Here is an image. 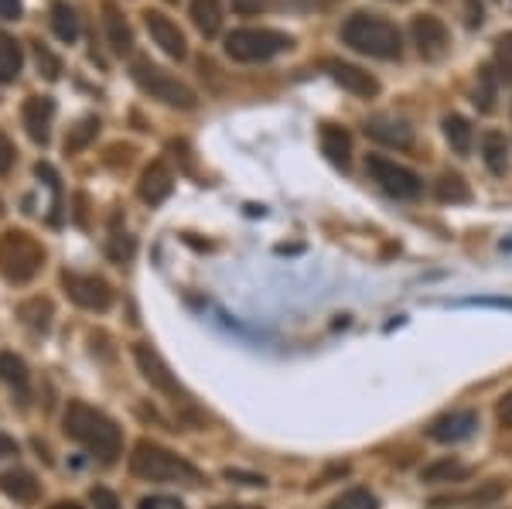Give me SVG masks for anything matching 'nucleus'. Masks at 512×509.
<instances>
[{"label":"nucleus","instance_id":"obj_1","mask_svg":"<svg viewBox=\"0 0 512 509\" xmlns=\"http://www.w3.org/2000/svg\"><path fill=\"white\" fill-rule=\"evenodd\" d=\"M62 428L72 441H79L89 455H96L103 465H113L123 451V434L117 428L113 417H106L103 410L82 404V400H72L69 410L62 417Z\"/></svg>","mask_w":512,"mask_h":509},{"label":"nucleus","instance_id":"obj_2","mask_svg":"<svg viewBox=\"0 0 512 509\" xmlns=\"http://www.w3.org/2000/svg\"><path fill=\"white\" fill-rule=\"evenodd\" d=\"M130 472L144 482H188V486L202 482V472L192 462H185L175 451L154 445V441H137L134 455H130Z\"/></svg>","mask_w":512,"mask_h":509},{"label":"nucleus","instance_id":"obj_3","mask_svg":"<svg viewBox=\"0 0 512 509\" xmlns=\"http://www.w3.org/2000/svg\"><path fill=\"white\" fill-rule=\"evenodd\" d=\"M342 41L362 55H373V59H400L403 41L400 31L390 21L376 18V14H352L342 24Z\"/></svg>","mask_w":512,"mask_h":509},{"label":"nucleus","instance_id":"obj_4","mask_svg":"<svg viewBox=\"0 0 512 509\" xmlns=\"http://www.w3.org/2000/svg\"><path fill=\"white\" fill-rule=\"evenodd\" d=\"M45 267V246L24 229H7L0 236V274L11 284H28Z\"/></svg>","mask_w":512,"mask_h":509},{"label":"nucleus","instance_id":"obj_5","mask_svg":"<svg viewBox=\"0 0 512 509\" xmlns=\"http://www.w3.org/2000/svg\"><path fill=\"white\" fill-rule=\"evenodd\" d=\"M130 76H134V82L151 96V100H161L164 106H171V110H195L198 96L192 89H188L181 79L168 76V72H164L161 65H154L151 59L130 62Z\"/></svg>","mask_w":512,"mask_h":509},{"label":"nucleus","instance_id":"obj_6","mask_svg":"<svg viewBox=\"0 0 512 509\" xmlns=\"http://www.w3.org/2000/svg\"><path fill=\"white\" fill-rule=\"evenodd\" d=\"M294 41L284 31L270 28H239L226 38V55L233 62H267L274 55L287 52Z\"/></svg>","mask_w":512,"mask_h":509},{"label":"nucleus","instance_id":"obj_7","mask_svg":"<svg viewBox=\"0 0 512 509\" xmlns=\"http://www.w3.org/2000/svg\"><path fill=\"white\" fill-rule=\"evenodd\" d=\"M134 363L140 369V376H144V380L151 383V387L158 390V393H164L171 404L181 407V410H195L192 397H188V390L181 387L178 376L171 373L168 363H164V359L158 356V349L147 346V342H137V346H134Z\"/></svg>","mask_w":512,"mask_h":509},{"label":"nucleus","instance_id":"obj_8","mask_svg":"<svg viewBox=\"0 0 512 509\" xmlns=\"http://www.w3.org/2000/svg\"><path fill=\"white\" fill-rule=\"evenodd\" d=\"M366 171L386 195H393V199H417V195L424 192V182H420L417 171L403 168V164L383 158V154H369Z\"/></svg>","mask_w":512,"mask_h":509},{"label":"nucleus","instance_id":"obj_9","mask_svg":"<svg viewBox=\"0 0 512 509\" xmlns=\"http://www.w3.org/2000/svg\"><path fill=\"white\" fill-rule=\"evenodd\" d=\"M62 287H65V294H69V298L86 311H106L113 305L110 284L96 274H69V270H65Z\"/></svg>","mask_w":512,"mask_h":509},{"label":"nucleus","instance_id":"obj_10","mask_svg":"<svg viewBox=\"0 0 512 509\" xmlns=\"http://www.w3.org/2000/svg\"><path fill=\"white\" fill-rule=\"evenodd\" d=\"M410 31H414V45H417V52L424 55V59L437 62L444 52H448L451 35H448V28H444V21L434 18V14H420V18H414Z\"/></svg>","mask_w":512,"mask_h":509},{"label":"nucleus","instance_id":"obj_11","mask_svg":"<svg viewBox=\"0 0 512 509\" xmlns=\"http://www.w3.org/2000/svg\"><path fill=\"white\" fill-rule=\"evenodd\" d=\"M144 24H147V31H151V38H154V45L161 48L168 59H188V41L185 35H181V28L171 18H164L161 11H147L144 14Z\"/></svg>","mask_w":512,"mask_h":509},{"label":"nucleus","instance_id":"obj_12","mask_svg":"<svg viewBox=\"0 0 512 509\" xmlns=\"http://www.w3.org/2000/svg\"><path fill=\"white\" fill-rule=\"evenodd\" d=\"M478 431V410H451V414L437 417V421L427 428L434 441L441 445H458V441H468Z\"/></svg>","mask_w":512,"mask_h":509},{"label":"nucleus","instance_id":"obj_13","mask_svg":"<svg viewBox=\"0 0 512 509\" xmlns=\"http://www.w3.org/2000/svg\"><path fill=\"white\" fill-rule=\"evenodd\" d=\"M366 137H373V141L386 144V147H396V151L414 147V127L400 117H369Z\"/></svg>","mask_w":512,"mask_h":509},{"label":"nucleus","instance_id":"obj_14","mask_svg":"<svg viewBox=\"0 0 512 509\" xmlns=\"http://www.w3.org/2000/svg\"><path fill=\"white\" fill-rule=\"evenodd\" d=\"M21 117H24V130H28V137H31V141L45 147V144H48V137H52V117H55V103L48 100V96H31V100L24 103Z\"/></svg>","mask_w":512,"mask_h":509},{"label":"nucleus","instance_id":"obj_15","mask_svg":"<svg viewBox=\"0 0 512 509\" xmlns=\"http://www.w3.org/2000/svg\"><path fill=\"white\" fill-rule=\"evenodd\" d=\"M328 76H332L338 86L349 89V93L362 96V100H369V96L379 93V82L369 76V72H362L359 65H349V62H338V59H328L325 62Z\"/></svg>","mask_w":512,"mask_h":509},{"label":"nucleus","instance_id":"obj_16","mask_svg":"<svg viewBox=\"0 0 512 509\" xmlns=\"http://www.w3.org/2000/svg\"><path fill=\"white\" fill-rule=\"evenodd\" d=\"M171 188H175V175L168 171V164H164V161H151L144 168V175H140L137 195L147 205H161L171 195Z\"/></svg>","mask_w":512,"mask_h":509},{"label":"nucleus","instance_id":"obj_17","mask_svg":"<svg viewBox=\"0 0 512 509\" xmlns=\"http://www.w3.org/2000/svg\"><path fill=\"white\" fill-rule=\"evenodd\" d=\"M0 380H4L7 387L14 390L18 404H28V397H31V376H28V366H24L21 356H14V352H0Z\"/></svg>","mask_w":512,"mask_h":509},{"label":"nucleus","instance_id":"obj_18","mask_svg":"<svg viewBox=\"0 0 512 509\" xmlns=\"http://www.w3.org/2000/svg\"><path fill=\"white\" fill-rule=\"evenodd\" d=\"M103 24H106V38H110L113 52L127 55L130 48H134V31H130L127 18H123L120 7L113 4V0H106V4H103Z\"/></svg>","mask_w":512,"mask_h":509},{"label":"nucleus","instance_id":"obj_19","mask_svg":"<svg viewBox=\"0 0 512 509\" xmlns=\"http://www.w3.org/2000/svg\"><path fill=\"white\" fill-rule=\"evenodd\" d=\"M321 151H325V158L338 164V168H349L352 161V137L345 127H335V123H325L321 127Z\"/></svg>","mask_w":512,"mask_h":509},{"label":"nucleus","instance_id":"obj_20","mask_svg":"<svg viewBox=\"0 0 512 509\" xmlns=\"http://www.w3.org/2000/svg\"><path fill=\"white\" fill-rule=\"evenodd\" d=\"M0 492H4V496H11L14 503L28 506V503H35V499H38L41 486H38V479L28 469H11V472L0 475Z\"/></svg>","mask_w":512,"mask_h":509},{"label":"nucleus","instance_id":"obj_21","mask_svg":"<svg viewBox=\"0 0 512 509\" xmlns=\"http://www.w3.org/2000/svg\"><path fill=\"white\" fill-rule=\"evenodd\" d=\"M472 469L461 462H454V458H441V462H431L424 472H420V482H427V486H437V482H465Z\"/></svg>","mask_w":512,"mask_h":509},{"label":"nucleus","instance_id":"obj_22","mask_svg":"<svg viewBox=\"0 0 512 509\" xmlns=\"http://www.w3.org/2000/svg\"><path fill=\"white\" fill-rule=\"evenodd\" d=\"M192 21L205 38H216L222 28V4L219 0H192Z\"/></svg>","mask_w":512,"mask_h":509},{"label":"nucleus","instance_id":"obj_23","mask_svg":"<svg viewBox=\"0 0 512 509\" xmlns=\"http://www.w3.org/2000/svg\"><path fill=\"white\" fill-rule=\"evenodd\" d=\"M21 65H24V55H21V45L18 38H11L7 31H0V82H14L21 76Z\"/></svg>","mask_w":512,"mask_h":509},{"label":"nucleus","instance_id":"obj_24","mask_svg":"<svg viewBox=\"0 0 512 509\" xmlns=\"http://www.w3.org/2000/svg\"><path fill=\"white\" fill-rule=\"evenodd\" d=\"M18 318L28 328H35V332H48V325H52V301L48 298H28L18 305Z\"/></svg>","mask_w":512,"mask_h":509},{"label":"nucleus","instance_id":"obj_25","mask_svg":"<svg viewBox=\"0 0 512 509\" xmlns=\"http://www.w3.org/2000/svg\"><path fill=\"white\" fill-rule=\"evenodd\" d=\"M482 158L489 164L492 175H506L509 168V144L502 134H485L482 137Z\"/></svg>","mask_w":512,"mask_h":509},{"label":"nucleus","instance_id":"obj_26","mask_svg":"<svg viewBox=\"0 0 512 509\" xmlns=\"http://www.w3.org/2000/svg\"><path fill=\"white\" fill-rule=\"evenodd\" d=\"M444 137H448V144L454 147L458 154H468L472 151V123H468L465 117H458V113H451V117H444Z\"/></svg>","mask_w":512,"mask_h":509},{"label":"nucleus","instance_id":"obj_27","mask_svg":"<svg viewBox=\"0 0 512 509\" xmlns=\"http://www.w3.org/2000/svg\"><path fill=\"white\" fill-rule=\"evenodd\" d=\"M52 28H55V35L65 41V45H72V41L79 38V14L72 11L65 0L52 4Z\"/></svg>","mask_w":512,"mask_h":509},{"label":"nucleus","instance_id":"obj_28","mask_svg":"<svg viewBox=\"0 0 512 509\" xmlns=\"http://www.w3.org/2000/svg\"><path fill=\"white\" fill-rule=\"evenodd\" d=\"M96 134H99V120L82 117L76 127H69V134H65V154H79L82 147H89V141H96Z\"/></svg>","mask_w":512,"mask_h":509},{"label":"nucleus","instance_id":"obj_29","mask_svg":"<svg viewBox=\"0 0 512 509\" xmlns=\"http://www.w3.org/2000/svg\"><path fill=\"white\" fill-rule=\"evenodd\" d=\"M437 199L441 202H468L472 199V188H468V182L461 175L448 171V175H441V182H437Z\"/></svg>","mask_w":512,"mask_h":509},{"label":"nucleus","instance_id":"obj_30","mask_svg":"<svg viewBox=\"0 0 512 509\" xmlns=\"http://www.w3.org/2000/svg\"><path fill=\"white\" fill-rule=\"evenodd\" d=\"M495 86H499V79H495V72L485 65V69H478V86H475V106L482 113H492L495 110Z\"/></svg>","mask_w":512,"mask_h":509},{"label":"nucleus","instance_id":"obj_31","mask_svg":"<svg viewBox=\"0 0 512 509\" xmlns=\"http://www.w3.org/2000/svg\"><path fill=\"white\" fill-rule=\"evenodd\" d=\"M506 492L502 482H489V486L468 492V496H448V499H434V506H451V503H495V499Z\"/></svg>","mask_w":512,"mask_h":509},{"label":"nucleus","instance_id":"obj_32","mask_svg":"<svg viewBox=\"0 0 512 509\" xmlns=\"http://www.w3.org/2000/svg\"><path fill=\"white\" fill-rule=\"evenodd\" d=\"M328 509H379V499L369 489H349L338 499H332Z\"/></svg>","mask_w":512,"mask_h":509},{"label":"nucleus","instance_id":"obj_33","mask_svg":"<svg viewBox=\"0 0 512 509\" xmlns=\"http://www.w3.org/2000/svg\"><path fill=\"white\" fill-rule=\"evenodd\" d=\"M35 59H38V69L45 79H59L62 76V62L52 55V48L45 45V41H35Z\"/></svg>","mask_w":512,"mask_h":509},{"label":"nucleus","instance_id":"obj_34","mask_svg":"<svg viewBox=\"0 0 512 509\" xmlns=\"http://www.w3.org/2000/svg\"><path fill=\"white\" fill-rule=\"evenodd\" d=\"M495 65L502 79H512V31L495 41Z\"/></svg>","mask_w":512,"mask_h":509},{"label":"nucleus","instance_id":"obj_35","mask_svg":"<svg viewBox=\"0 0 512 509\" xmlns=\"http://www.w3.org/2000/svg\"><path fill=\"white\" fill-rule=\"evenodd\" d=\"M14 158H18V151H14V141L0 130V175H7V171L14 168Z\"/></svg>","mask_w":512,"mask_h":509},{"label":"nucleus","instance_id":"obj_36","mask_svg":"<svg viewBox=\"0 0 512 509\" xmlns=\"http://www.w3.org/2000/svg\"><path fill=\"white\" fill-rule=\"evenodd\" d=\"M130 253H134V240H130L127 233H113V240H110V257H113V260H127Z\"/></svg>","mask_w":512,"mask_h":509},{"label":"nucleus","instance_id":"obj_37","mask_svg":"<svg viewBox=\"0 0 512 509\" xmlns=\"http://www.w3.org/2000/svg\"><path fill=\"white\" fill-rule=\"evenodd\" d=\"M140 509H185V506L171 496H147V499H140Z\"/></svg>","mask_w":512,"mask_h":509},{"label":"nucleus","instance_id":"obj_38","mask_svg":"<svg viewBox=\"0 0 512 509\" xmlns=\"http://www.w3.org/2000/svg\"><path fill=\"white\" fill-rule=\"evenodd\" d=\"M226 479L229 482H243V486H267V479H263V475L239 472V469H226Z\"/></svg>","mask_w":512,"mask_h":509},{"label":"nucleus","instance_id":"obj_39","mask_svg":"<svg viewBox=\"0 0 512 509\" xmlns=\"http://www.w3.org/2000/svg\"><path fill=\"white\" fill-rule=\"evenodd\" d=\"M89 499H93L96 509H120V499L113 496L110 489H93V496H89Z\"/></svg>","mask_w":512,"mask_h":509},{"label":"nucleus","instance_id":"obj_40","mask_svg":"<svg viewBox=\"0 0 512 509\" xmlns=\"http://www.w3.org/2000/svg\"><path fill=\"white\" fill-rule=\"evenodd\" d=\"M495 417H499L502 428H512V390L499 400V407H495Z\"/></svg>","mask_w":512,"mask_h":509},{"label":"nucleus","instance_id":"obj_41","mask_svg":"<svg viewBox=\"0 0 512 509\" xmlns=\"http://www.w3.org/2000/svg\"><path fill=\"white\" fill-rule=\"evenodd\" d=\"M263 7H267V0H233L236 14H260Z\"/></svg>","mask_w":512,"mask_h":509},{"label":"nucleus","instance_id":"obj_42","mask_svg":"<svg viewBox=\"0 0 512 509\" xmlns=\"http://www.w3.org/2000/svg\"><path fill=\"white\" fill-rule=\"evenodd\" d=\"M0 18L18 21L21 18V0H0Z\"/></svg>","mask_w":512,"mask_h":509},{"label":"nucleus","instance_id":"obj_43","mask_svg":"<svg viewBox=\"0 0 512 509\" xmlns=\"http://www.w3.org/2000/svg\"><path fill=\"white\" fill-rule=\"evenodd\" d=\"M465 7H468V24H472V28H478V24L485 21L482 4H478V0H465Z\"/></svg>","mask_w":512,"mask_h":509},{"label":"nucleus","instance_id":"obj_44","mask_svg":"<svg viewBox=\"0 0 512 509\" xmlns=\"http://www.w3.org/2000/svg\"><path fill=\"white\" fill-rule=\"evenodd\" d=\"M4 455H18V445H14V438L0 434V458H4Z\"/></svg>","mask_w":512,"mask_h":509},{"label":"nucleus","instance_id":"obj_45","mask_svg":"<svg viewBox=\"0 0 512 509\" xmlns=\"http://www.w3.org/2000/svg\"><path fill=\"white\" fill-rule=\"evenodd\" d=\"M304 7H315V11H325V7H332L338 4V0H301Z\"/></svg>","mask_w":512,"mask_h":509},{"label":"nucleus","instance_id":"obj_46","mask_svg":"<svg viewBox=\"0 0 512 509\" xmlns=\"http://www.w3.org/2000/svg\"><path fill=\"white\" fill-rule=\"evenodd\" d=\"M52 509H82L79 503H55Z\"/></svg>","mask_w":512,"mask_h":509},{"label":"nucleus","instance_id":"obj_47","mask_svg":"<svg viewBox=\"0 0 512 509\" xmlns=\"http://www.w3.org/2000/svg\"><path fill=\"white\" fill-rule=\"evenodd\" d=\"M216 509H256V506H216Z\"/></svg>","mask_w":512,"mask_h":509},{"label":"nucleus","instance_id":"obj_48","mask_svg":"<svg viewBox=\"0 0 512 509\" xmlns=\"http://www.w3.org/2000/svg\"><path fill=\"white\" fill-rule=\"evenodd\" d=\"M393 4H407V0H393Z\"/></svg>","mask_w":512,"mask_h":509},{"label":"nucleus","instance_id":"obj_49","mask_svg":"<svg viewBox=\"0 0 512 509\" xmlns=\"http://www.w3.org/2000/svg\"><path fill=\"white\" fill-rule=\"evenodd\" d=\"M0 212H4V205H0Z\"/></svg>","mask_w":512,"mask_h":509},{"label":"nucleus","instance_id":"obj_50","mask_svg":"<svg viewBox=\"0 0 512 509\" xmlns=\"http://www.w3.org/2000/svg\"><path fill=\"white\" fill-rule=\"evenodd\" d=\"M171 4H175V0H171Z\"/></svg>","mask_w":512,"mask_h":509}]
</instances>
